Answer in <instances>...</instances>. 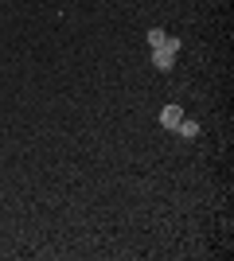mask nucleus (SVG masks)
Instances as JSON below:
<instances>
[{
	"instance_id": "7ed1b4c3",
	"label": "nucleus",
	"mask_w": 234,
	"mask_h": 261,
	"mask_svg": "<svg viewBox=\"0 0 234 261\" xmlns=\"http://www.w3.org/2000/svg\"><path fill=\"white\" fill-rule=\"evenodd\" d=\"M176 133H179V137H188V141H195V137H199V125H195L191 117H184V121L176 125Z\"/></svg>"
},
{
	"instance_id": "20e7f679",
	"label": "nucleus",
	"mask_w": 234,
	"mask_h": 261,
	"mask_svg": "<svg viewBox=\"0 0 234 261\" xmlns=\"http://www.w3.org/2000/svg\"><path fill=\"white\" fill-rule=\"evenodd\" d=\"M160 47H164L168 55H179V39H176V35H164V43H160Z\"/></svg>"
},
{
	"instance_id": "39448f33",
	"label": "nucleus",
	"mask_w": 234,
	"mask_h": 261,
	"mask_svg": "<svg viewBox=\"0 0 234 261\" xmlns=\"http://www.w3.org/2000/svg\"><path fill=\"white\" fill-rule=\"evenodd\" d=\"M164 43V28H152V32H148V47H160Z\"/></svg>"
},
{
	"instance_id": "f257e3e1",
	"label": "nucleus",
	"mask_w": 234,
	"mask_h": 261,
	"mask_svg": "<svg viewBox=\"0 0 234 261\" xmlns=\"http://www.w3.org/2000/svg\"><path fill=\"white\" fill-rule=\"evenodd\" d=\"M179 121H184V109H179V106H164V109H160V125H164V129L176 133Z\"/></svg>"
},
{
	"instance_id": "f03ea898",
	"label": "nucleus",
	"mask_w": 234,
	"mask_h": 261,
	"mask_svg": "<svg viewBox=\"0 0 234 261\" xmlns=\"http://www.w3.org/2000/svg\"><path fill=\"white\" fill-rule=\"evenodd\" d=\"M152 66H156V70H164V74H168V70L176 66V55H168L164 47H152Z\"/></svg>"
}]
</instances>
